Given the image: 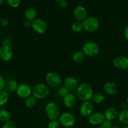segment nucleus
<instances>
[{"label":"nucleus","instance_id":"nucleus-13","mask_svg":"<svg viewBox=\"0 0 128 128\" xmlns=\"http://www.w3.org/2000/svg\"><path fill=\"white\" fill-rule=\"evenodd\" d=\"M74 18L76 21L82 22L87 17V12L84 6L79 5L75 7L73 12Z\"/></svg>","mask_w":128,"mask_h":128},{"label":"nucleus","instance_id":"nucleus-4","mask_svg":"<svg viewBox=\"0 0 128 128\" xmlns=\"http://www.w3.org/2000/svg\"><path fill=\"white\" fill-rule=\"evenodd\" d=\"M82 51L85 56L89 57H94L99 53L100 48L96 42L88 41L83 45Z\"/></svg>","mask_w":128,"mask_h":128},{"label":"nucleus","instance_id":"nucleus-33","mask_svg":"<svg viewBox=\"0 0 128 128\" xmlns=\"http://www.w3.org/2000/svg\"><path fill=\"white\" fill-rule=\"evenodd\" d=\"M5 82H6V81H5L3 76L1 74H0V91L3 90Z\"/></svg>","mask_w":128,"mask_h":128},{"label":"nucleus","instance_id":"nucleus-29","mask_svg":"<svg viewBox=\"0 0 128 128\" xmlns=\"http://www.w3.org/2000/svg\"><path fill=\"white\" fill-rule=\"evenodd\" d=\"M8 4L13 8H17L21 3V0H6Z\"/></svg>","mask_w":128,"mask_h":128},{"label":"nucleus","instance_id":"nucleus-26","mask_svg":"<svg viewBox=\"0 0 128 128\" xmlns=\"http://www.w3.org/2000/svg\"><path fill=\"white\" fill-rule=\"evenodd\" d=\"M9 100V94L4 90L0 91V106H5Z\"/></svg>","mask_w":128,"mask_h":128},{"label":"nucleus","instance_id":"nucleus-17","mask_svg":"<svg viewBox=\"0 0 128 128\" xmlns=\"http://www.w3.org/2000/svg\"><path fill=\"white\" fill-rule=\"evenodd\" d=\"M62 102L65 107L67 108H72L75 106L76 103V98L74 94L69 92L63 98Z\"/></svg>","mask_w":128,"mask_h":128},{"label":"nucleus","instance_id":"nucleus-7","mask_svg":"<svg viewBox=\"0 0 128 128\" xmlns=\"http://www.w3.org/2000/svg\"><path fill=\"white\" fill-rule=\"evenodd\" d=\"M45 81L46 84L51 88H57L60 86L62 82V80L58 73L56 72H48L45 76Z\"/></svg>","mask_w":128,"mask_h":128},{"label":"nucleus","instance_id":"nucleus-18","mask_svg":"<svg viewBox=\"0 0 128 128\" xmlns=\"http://www.w3.org/2000/svg\"><path fill=\"white\" fill-rule=\"evenodd\" d=\"M18 86V84L15 80H8L5 82L3 90L8 94L12 93L16 91Z\"/></svg>","mask_w":128,"mask_h":128},{"label":"nucleus","instance_id":"nucleus-11","mask_svg":"<svg viewBox=\"0 0 128 128\" xmlns=\"http://www.w3.org/2000/svg\"><path fill=\"white\" fill-rule=\"evenodd\" d=\"M94 111V105L90 101H84L80 107L79 112L83 117H89Z\"/></svg>","mask_w":128,"mask_h":128},{"label":"nucleus","instance_id":"nucleus-10","mask_svg":"<svg viewBox=\"0 0 128 128\" xmlns=\"http://www.w3.org/2000/svg\"><path fill=\"white\" fill-rule=\"evenodd\" d=\"M16 92L20 98L26 100L32 95V88L27 84H18Z\"/></svg>","mask_w":128,"mask_h":128},{"label":"nucleus","instance_id":"nucleus-20","mask_svg":"<svg viewBox=\"0 0 128 128\" xmlns=\"http://www.w3.org/2000/svg\"><path fill=\"white\" fill-rule=\"evenodd\" d=\"M25 16L26 20L32 22L37 17V11L34 8L30 7L26 9L25 11Z\"/></svg>","mask_w":128,"mask_h":128},{"label":"nucleus","instance_id":"nucleus-25","mask_svg":"<svg viewBox=\"0 0 128 128\" xmlns=\"http://www.w3.org/2000/svg\"><path fill=\"white\" fill-rule=\"evenodd\" d=\"M85 55L82 51L75 52L72 56V60L76 63H80L85 60Z\"/></svg>","mask_w":128,"mask_h":128},{"label":"nucleus","instance_id":"nucleus-27","mask_svg":"<svg viewBox=\"0 0 128 128\" xmlns=\"http://www.w3.org/2000/svg\"><path fill=\"white\" fill-rule=\"evenodd\" d=\"M72 30L75 32H80L82 30H84V27H83L82 22L80 21H75L73 22L72 24Z\"/></svg>","mask_w":128,"mask_h":128},{"label":"nucleus","instance_id":"nucleus-19","mask_svg":"<svg viewBox=\"0 0 128 128\" xmlns=\"http://www.w3.org/2000/svg\"><path fill=\"white\" fill-rule=\"evenodd\" d=\"M104 117L105 120L112 121L117 116V111L114 108L109 107L105 111L104 113Z\"/></svg>","mask_w":128,"mask_h":128},{"label":"nucleus","instance_id":"nucleus-14","mask_svg":"<svg viewBox=\"0 0 128 128\" xmlns=\"http://www.w3.org/2000/svg\"><path fill=\"white\" fill-rule=\"evenodd\" d=\"M105 117H104V114L102 112H93L89 118V123L92 126H98L99 125L102 124L104 121L105 120Z\"/></svg>","mask_w":128,"mask_h":128},{"label":"nucleus","instance_id":"nucleus-30","mask_svg":"<svg viewBox=\"0 0 128 128\" xmlns=\"http://www.w3.org/2000/svg\"><path fill=\"white\" fill-rule=\"evenodd\" d=\"M58 94L60 95L61 97L63 98L64 96H66L67 94H69V91L65 87V86H63V87H60V88L58 90Z\"/></svg>","mask_w":128,"mask_h":128},{"label":"nucleus","instance_id":"nucleus-21","mask_svg":"<svg viewBox=\"0 0 128 128\" xmlns=\"http://www.w3.org/2000/svg\"><path fill=\"white\" fill-rule=\"evenodd\" d=\"M11 120V114L10 111L5 109L0 110V121L3 122H6Z\"/></svg>","mask_w":128,"mask_h":128},{"label":"nucleus","instance_id":"nucleus-3","mask_svg":"<svg viewBox=\"0 0 128 128\" xmlns=\"http://www.w3.org/2000/svg\"><path fill=\"white\" fill-rule=\"evenodd\" d=\"M82 24L84 30L90 33L97 31L100 28V22L99 20L94 16L87 17L82 21Z\"/></svg>","mask_w":128,"mask_h":128},{"label":"nucleus","instance_id":"nucleus-38","mask_svg":"<svg viewBox=\"0 0 128 128\" xmlns=\"http://www.w3.org/2000/svg\"><path fill=\"white\" fill-rule=\"evenodd\" d=\"M124 34L125 39H126L127 40H128V25L125 28V29H124Z\"/></svg>","mask_w":128,"mask_h":128},{"label":"nucleus","instance_id":"nucleus-41","mask_svg":"<svg viewBox=\"0 0 128 128\" xmlns=\"http://www.w3.org/2000/svg\"><path fill=\"white\" fill-rule=\"evenodd\" d=\"M5 1V0H0V6H1V5H2L4 3Z\"/></svg>","mask_w":128,"mask_h":128},{"label":"nucleus","instance_id":"nucleus-16","mask_svg":"<svg viewBox=\"0 0 128 128\" xmlns=\"http://www.w3.org/2000/svg\"><path fill=\"white\" fill-rule=\"evenodd\" d=\"M64 86L70 91H74L77 89L78 81L74 76H68L64 80Z\"/></svg>","mask_w":128,"mask_h":128},{"label":"nucleus","instance_id":"nucleus-9","mask_svg":"<svg viewBox=\"0 0 128 128\" xmlns=\"http://www.w3.org/2000/svg\"><path fill=\"white\" fill-rule=\"evenodd\" d=\"M14 52L11 46L2 44L0 46V59L3 61L8 62L13 59Z\"/></svg>","mask_w":128,"mask_h":128},{"label":"nucleus","instance_id":"nucleus-5","mask_svg":"<svg viewBox=\"0 0 128 128\" xmlns=\"http://www.w3.org/2000/svg\"><path fill=\"white\" fill-rule=\"evenodd\" d=\"M45 112L48 118L50 120H58L61 114L58 106L54 102H49L46 104Z\"/></svg>","mask_w":128,"mask_h":128},{"label":"nucleus","instance_id":"nucleus-37","mask_svg":"<svg viewBox=\"0 0 128 128\" xmlns=\"http://www.w3.org/2000/svg\"><path fill=\"white\" fill-rule=\"evenodd\" d=\"M11 44H12V41H11V39L10 38H5L4 39L3 41V44L11 46Z\"/></svg>","mask_w":128,"mask_h":128},{"label":"nucleus","instance_id":"nucleus-46","mask_svg":"<svg viewBox=\"0 0 128 128\" xmlns=\"http://www.w3.org/2000/svg\"><path fill=\"white\" fill-rule=\"evenodd\" d=\"M1 18H0V23H1Z\"/></svg>","mask_w":128,"mask_h":128},{"label":"nucleus","instance_id":"nucleus-31","mask_svg":"<svg viewBox=\"0 0 128 128\" xmlns=\"http://www.w3.org/2000/svg\"><path fill=\"white\" fill-rule=\"evenodd\" d=\"M1 128H17V126L15 122L11 120V121L5 122Z\"/></svg>","mask_w":128,"mask_h":128},{"label":"nucleus","instance_id":"nucleus-40","mask_svg":"<svg viewBox=\"0 0 128 128\" xmlns=\"http://www.w3.org/2000/svg\"><path fill=\"white\" fill-rule=\"evenodd\" d=\"M97 128H105L104 127L102 124H100V125H99V126H97Z\"/></svg>","mask_w":128,"mask_h":128},{"label":"nucleus","instance_id":"nucleus-6","mask_svg":"<svg viewBox=\"0 0 128 128\" xmlns=\"http://www.w3.org/2000/svg\"><path fill=\"white\" fill-rule=\"evenodd\" d=\"M58 120L60 125L65 128L73 127L76 122V119L74 115L69 112H64L60 114Z\"/></svg>","mask_w":128,"mask_h":128},{"label":"nucleus","instance_id":"nucleus-34","mask_svg":"<svg viewBox=\"0 0 128 128\" xmlns=\"http://www.w3.org/2000/svg\"><path fill=\"white\" fill-rule=\"evenodd\" d=\"M10 24V21L7 18H2L1 20V23L0 25L3 26H7Z\"/></svg>","mask_w":128,"mask_h":128},{"label":"nucleus","instance_id":"nucleus-42","mask_svg":"<svg viewBox=\"0 0 128 128\" xmlns=\"http://www.w3.org/2000/svg\"><path fill=\"white\" fill-rule=\"evenodd\" d=\"M122 128H128V124H125Z\"/></svg>","mask_w":128,"mask_h":128},{"label":"nucleus","instance_id":"nucleus-44","mask_svg":"<svg viewBox=\"0 0 128 128\" xmlns=\"http://www.w3.org/2000/svg\"><path fill=\"white\" fill-rule=\"evenodd\" d=\"M126 103H127V104L128 105V96H127V98H126Z\"/></svg>","mask_w":128,"mask_h":128},{"label":"nucleus","instance_id":"nucleus-22","mask_svg":"<svg viewBox=\"0 0 128 128\" xmlns=\"http://www.w3.org/2000/svg\"><path fill=\"white\" fill-rule=\"evenodd\" d=\"M118 120L120 123L123 124H128V108L125 110H122L118 116Z\"/></svg>","mask_w":128,"mask_h":128},{"label":"nucleus","instance_id":"nucleus-35","mask_svg":"<svg viewBox=\"0 0 128 128\" xmlns=\"http://www.w3.org/2000/svg\"><path fill=\"white\" fill-rule=\"evenodd\" d=\"M23 27L26 29L31 28V21L26 20V21L23 22Z\"/></svg>","mask_w":128,"mask_h":128},{"label":"nucleus","instance_id":"nucleus-24","mask_svg":"<svg viewBox=\"0 0 128 128\" xmlns=\"http://www.w3.org/2000/svg\"><path fill=\"white\" fill-rule=\"evenodd\" d=\"M37 102L38 100L32 95L29 98H26L25 101V106H26V108L30 109L33 108L34 107H35L37 104Z\"/></svg>","mask_w":128,"mask_h":128},{"label":"nucleus","instance_id":"nucleus-28","mask_svg":"<svg viewBox=\"0 0 128 128\" xmlns=\"http://www.w3.org/2000/svg\"><path fill=\"white\" fill-rule=\"evenodd\" d=\"M60 123L58 120H50V122L48 123L47 128H60Z\"/></svg>","mask_w":128,"mask_h":128},{"label":"nucleus","instance_id":"nucleus-15","mask_svg":"<svg viewBox=\"0 0 128 128\" xmlns=\"http://www.w3.org/2000/svg\"><path fill=\"white\" fill-rule=\"evenodd\" d=\"M103 89L106 94L109 96H115L118 92V87L115 82L112 81H107L105 82Z\"/></svg>","mask_w":128,"mask_h":128},{"label":"nucleus","instance_id":"nucleus-1","mask_svg":"<svg viewBox=\"0 0 128 128\" xmlns=\"http://www.w3.org/2000/svg\"><path fill=\"white\" fill-rule=\"evenodd\" d=\"M77 94L79 100L83 102L90 101L94 94L92 86L87 82L80 84L77 89Z\"/></svg>","mask_w":128,"mask_h":128},{"label":"nucleus","instance_id":"nucleus-23","mask_svg":"<svg viewBox=\"0 0 128 128\" xmlns=\"http://www.w3.org/2000/svg\"><path fill=\"white\" fill-rule=\"evenodd\" d=\"M91 100L94 103L97 104H100L104 101L105 96L101 92H96V93H94Z\"/></svg>","mask_w":128,"mask_h":128},{"label":"nucleus","instance_id":"nucleus-45","mask_svg":"<svg viewBox=\"0 0 128 128\" xmlns=\"http://www.w3.org/2000/svg\"><path fill=\"white\" fill-rule=\"evenodd\" d=\"M53 1H56V2H60V1H61V0H53Z\"/></svg>","mask_w":128,"mask_h":128},{"label":"nucleus","instance_id":"nucleus-32","mask_svg":"<svg viewBox=\"0 0 128 128\" xmlns=\"http://www.w3.org/2000/svg\"><path fill=\"white\" fill-rule=\"evenodd\" d=\"M102 124L104 126L105 128H110L112 126V123L111 121H109V120H105L104 121V122H102Z\"/></svg>","mask_w":128,"mask_h":128},{"label":"nucleus","instance_id":"nucleus-39","mask_svg":"<svg viewBox=\"0 0 128 128\" xmlns=\"http://www.w3.org/2000/svg\"><path fill=\"white\" fill-rule=\"evenodd\" d=\"M121 107L122 108V110H125V109H127L128 108V105L127 104V103H122L121 105Z\"/></svg>","mask_w":128,"mask_h":128},{"label":"nucleus","instance_id":"nucleus-2","mask_svg":"<svg viewBox=\"0 0 128 128\" xmlns=\"http://www.w3.org/2000/svg\"><path fill=\"white\" fill-rule=\"evenodd\" d=\"M50 94V90L47 84L44 83L36 84L32 88V96L38 100H43L48 97Z\"/></svg>","mask_w":128,"mask_h":128},{"label":"nucleus","instance_id":"nucleus-43","mask_svg":"<svg viewBox=\"0 0 128 128\" xmlns=\"http://www.w3.org/2000/svg\"><path fill=\"white\" fill-rule=\"evenodd\" d=\"M110 128H119V126H112Z\"/></svg>","mask_w":128,"mask_h":128},{"label":"nucleus","instance_id":"nucleus-12","mask_svg":"<svg viewBox=\"0 0 128 128\" xmlns=\"http://www.w3.org/2000/svg\"><path fill=\"white\" fill-rule=\"evenodd\" d=\"M113 64L118 70H127L128 69V57L124 56H117L113 60Z\"/></svg>","mask_w":128,"mask_h":128},{"label":"nucleus","instance_id":"nucleus-8","mask_svg":"<svg viewBox=\"0 0 128 128\" xmlns=\"http://www.w3.org/2000/svg\"><path fill=\"white\" fill-rule=\"evenodd\" d=\"M47 28V24L45 20L41 18H36L31 22V29L39 34L45 33Z\"/></svg>","mask_w":128,"mask_h":128},{"label":"nucleus","instance_id":"nucleus-36","mask_svg":"<svg viewBox=\"0 0 128 128\" xmlns=\"http://www.w3.org/2000/svg\"><path fill=\"white\" fill-rule=\"evenodd\" d=\"M59 6L62 8H65L68 6V2L67 0H61L59 2Z\"/></svg>","mask_w":128,"mask_h":128}]
</instances>
